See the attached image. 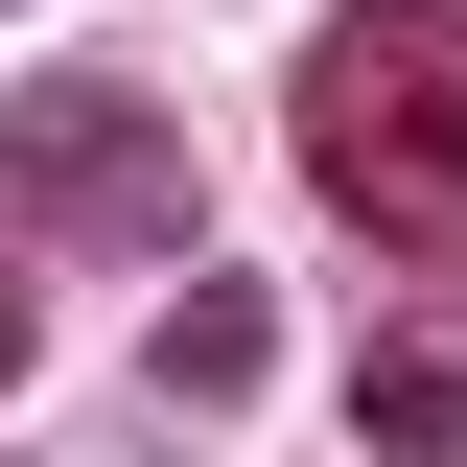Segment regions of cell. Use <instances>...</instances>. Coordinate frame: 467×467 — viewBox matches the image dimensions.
I'll use <instances>...</instances> for the list:
<instances>
[{"instance_id": "cell-1", "label": "cell", "mask_w": 467, "mask_h": 467, "mask_svg": "<svg viewBox=\"0 0 467 467\" xmlns=\"http://www.w3.org/2000/svg\"><path fill=\"white\" fill-rule=\"evenodd\" d=\"M281 140L374 234H467V0H327V47L281 70Z\"/></svg>"}, {"instance_id": "cell-2", "label": "cell", "mask_w": 467, "mask_h": 467, "mask_svg": "<svg viewBox=\"0 0 467 467\" xmlns=\"http://www.w3.org/2000/svg\"><path fill=\"white\" fill-rule=\"evenodd\" d=\"M0 187H24L47 234H94V257H164L187 234V140H164V94H117V70L0 94Z\"/></svg>"}, {"instance_id": "cell-3", "label": "cell", "mask_w": 467, "mask_h": 467, "mask_svg": "<svg viewBox=\"0 0 467 467\" xmlns=\"http://www.w3.org/2000/svg\"><path fill=\"white\" fill-rule=\"evenodd\" d=\"M257 374H281V304H257V281H187L164 350H140V398H164V420H234Z\"/></svg>"}, {"instance_id": "cell-5", "label": "cell", "mask_w": 467, "mask_h": 467, "mask_svg": "<svg viewBox=\"0 0 467 467\" xmlns=\"http://www.w3.org/2000/svg\"><path fill=\"white\" fill-rule=\"evenodd\" d=\"M0 398H24V257H0Z\"/></svg>"}, {"instance_id": "cell-4", "label": "cell", "mask_w": 467, "mask_h": 467, "mask_svg": "<svg viewBox=\"0 0 467 467\" xmlns=\"http://www.w3.org/2000/svg\"><path fill=\"white\" fill-rule=\"evenodd\" d=\"M350 420H374L398 467H467V350H444V327H398L374 374H350Z\"/></svg>"}]
</instances>
